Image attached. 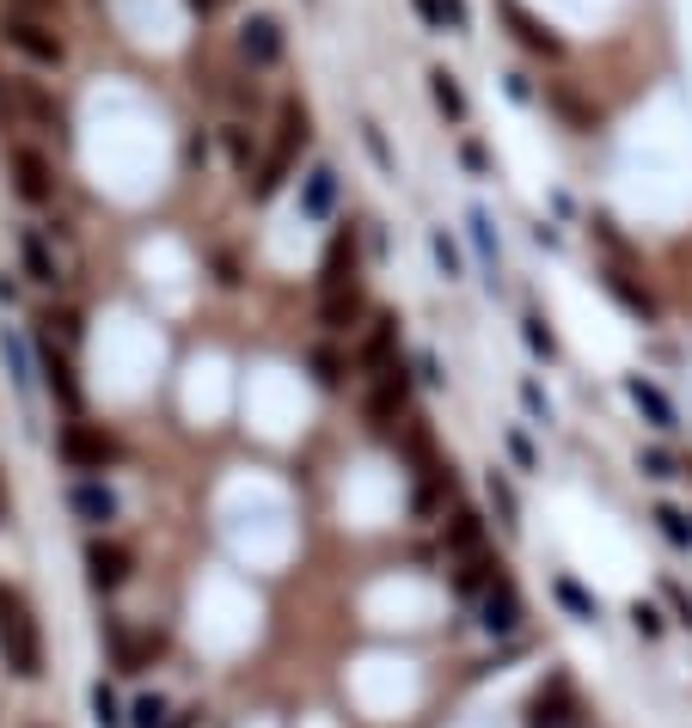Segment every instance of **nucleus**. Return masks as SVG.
I'll return each mask as SVG.
<instances>
[{
	"instance_id": "f257e3e1",
	"label": "nucleus",
	"mask_w": 692,
	"mask_h": 728,
	"mask_svg": "<svg viewBox=\"0 0 692 728\" xmlns=\"http://www.w3.org/2000/svg\"><path fill=\"white\" fill-rule=\"evenodd\" d=\"M313 147V110H306V98H282V110H276V141L264 147V166H258V178H252V197L264 202V197H276L282 184H289V172H294V159Z\"/></svg>"
},
{
	"instance_id": "f03ea898",
	"label": "nucleus",
	"mask_w": 692,
	"mask_h": 728,
	"mask_svg": "<svg viewBox=\"0 0 692 728\" xmlns=\"http://www.w3.org/2000/svg\"><path fill=\"white\" fill-rule=\"evenodd\" d=\"M0 123H7V129L62 135V129H67V110H62V98H55L50 86H43V80L0 74Z\"/></svg>"
},
{
	"instance_id": "7ed1b4c3",
	"label": "nucleus",
	"mask_w": 692,
	"mask_h": 728,
	"mask_svg": "<svg viewBox=\"0 0 692 728\" xmlns=\"http://www.w3.org/2000/svg\"><path fill=\"white\" fill-rule=\"evenodd\" d=\"M0 43L31 67H50L62 74L67 67V38H62V19H38V13H7L0 7Z\"/></svg>"
},
{
	"instance_id": "20e7f679",
	"label": "nucleus",
	"mask_w": 692,
	"mask_h": 728,
	"mask_svg": "<svg viewBox=\"0 0 692 728\" xmlns=\"http://www.w3.org/2000/svg\"><path fill=\"white\" fill-rule=\"evenodd\" d=\"M0 655H7V667H13L19 679L43 674V631L13 588H0Z\"/></svg>"
},
{
	"instance_id": "39448f33",
	"label": "nucleus",
	"mask_w": 692,
	"mask_h": 728,
	"mask_svg": "<svg viewBox=\"0 0 692 728\" xmlns=\"http://www.w3.org/2000/svg\"><path fill=\"white\" fill-rule=\"evenodd\" d=\"M233 55H240V67H252V74H270V67H282V55H289V25H282L276 13H264V7H252V13L233 25Z\"/></svg>"
},
{
	"instance_id": "423d86ee",
	"label": "nucleus",
	"mask_w": 692,
	"mask_h": 728,
	"mask_svg": "<svg viewBox=\"0 0 692 728\" xmlns=\"http://www.w3.org/2000/svg\"><path fill=\"white\" fill-rule=\"evenodd\" d=\"M496 19H503L508 43H515L521 55H533V62H564V55H570V43H564L539 13H533L527 0H496Z\"/></svg>"
},
{
	"instance_id": "0eeeda50",
	"label": "nucleus",
	"mask_w": 692,
	"mask_h": 728,
	"mask_svg": "<svg viewBox=\"0 0 692 728\" xmlns=\"http://www.w3.org/2000/svg\"><path fill=\"white\" fill-rule=\"evenodd\" d=\"M600 245H607V270H600V282H607V294L619 306H626L631 318H643V325H656V313H662V306H656V294L643 288V276L638 270H631V252H626V239H600Z\"/></svg>"
},
{
	"instance_id": "6e6552de",
	"label": "nucleus",
	"mask_w": 692,
	"mask_h": 728,
	"mask_svg": "<svg viewBox=\"0 0 692 728\" xmlns=\"http://www.w3.org/2000/svg\"><path fill=\"white\" fill-rule=\"evenodd\" d=\"M7 178H13V197L19 202H31V209H43V202H55V166H50V154L43 147H31V141H13L7 147Z\"/></svg>"
},
{
	"instance_id": "1a4fd4ad",
	"label": "nucleus",
	"mask_w": 692,
	"mask_h": 728,
	"mask_svg": "<svg viewBox=\"0 0 692 728\" xmlns=\"http://www.w3.org/2000/svg\"><path fill=\"white\" fill-rule=\"evenodd\" d=\"M405 404H411V373H405L399 356H392L387 368L368 373V423L380 429V435H392V423L405 416Z\"/></svg>"
},
{
	"instance_id": "9d476101",
	"label": "nucleus",
	"mask_w": 692,
	"mask_h": 728,
	"mask_svg": "<svg viewBox=\"0 0 692 728\" xmlns=\"http://www.w3.org/2000/svg\"><path fill=\"white\" fill-rule=\"evenodd\" d=\"M55 453H62L74 472H105L123 447H117V435H105V429H93V423H81V416H74V423L55 435Z\"/></svg>"
},
{
	"instance_id": "9b49d317",
	"label": "nucleus",
	"mask_w": 692,
	"mask_h": 728,
	"mask_svg": "<svg viewBox=\"0 0 692 728\" xmlns=\"http://www.w3.org/2000/svg\"><path fill=\"white\" fill-rule=\"evenodd\" d=\"M349 288H361L356 233H332V245H325V264H319V294H349Z\"/></svg>"
},
{
	"instance_id": "f8f14e48",
	"label": "nucleus",
	"mask_w": 692,
	"mask_h": 728,
	"mask_svg": "<svg viewBox=\"0 0 692 728\" xmlns=\"http://www.w3.org/2000/svg\"><path fill=\"white\" fill-rule=\"evenodd\" d=\"M576 698H570V679L564 674H552L546 686L533 692V704H527V728H576Z\"/></svg>"
},
{
	"instance_id": "ddd939ff",
	"label": "nucleus",
	"mask_w": 692,
	"mask_h": 728,
	"mask_svg": "<svg viewBox=\"0 0 692 728\" xmlns=\"http://www.w3.org/2000/svg\"><path fill=\"white\" fill-rule=\"evenodd\" d=\"M38 356H43V380H50V392L62 398V411L81 416V380H74V361L55 349V331H50V325L38 331Z\"/></svg>"
},
{
	"instance_id": "4468645a",
	"label": "nucleus",
	"mask_w": 692,
	"mask_h": 728,
	"mask_svg": "<svg viewBox=\"0 0 692 728\" xmlns=\"http://www.w3.org/2000/svg\"><path fill=\"white\" fill-rule=\"evenodd\" d=\"M86 576H93V588H123L135 576V551L123 539H93L86 545Z\"/></svg>"
},
{
	"instance_id": "2eb2a0df",
	"label": "nucleus",
	"mask_w": 692,
	"mask_h": 728,
	"mask_svg": "<svg viewBox=\"0 0 692 728\" xmlns=\"http://www.w3.org/2000/svg\"><path fill=\"white\" fill-rule=\"evenodd\" d=\"M67 508H74L86 527H111V520H117V490H111L105 477H74V484H67Z\"/></svg>"
},
{
	"instance_id": "dca6fc26",
	"label": "nucleus",
	"mask_w": 692,
	"mask_h": 728,
	"mask_svg": "<svg viewBox=\"0 0 692 728\" xmlns=\"http://www.w3.org/2000/svg\"><path fill=\"white\" fill-rule=\"evenodd\" d=\"M479 600H484V606H479V624L491 636H515L521 631V594H515V582H508V576H496Z\"/></svg>"
},
{
	"instance_id": "f3484780",
	"label": "nucleus",
	"mask_w": 692,
	"mask_h": 728,
	"mask_svg": "<svg viewBox=\"0 0 692 728\" xmlns=\"http://www.w3.org/2000/svg\"><path fill=\"white\" fill-rule=\"evenodd\" d=\"M221 147H227V166H233V172L245 178V190H252L258 166H264V147H258L252 123H245V117H227L221 123Z\"/></svg>"
},
{
	"instance_id": "a211bd4d",
	"label": "nucleus",
	"mask_w": 692,
	"mask_h": 728,
	"mask_svg": "<svg viewBox=\"0 0 692 728\" xmlns=\"http://www.w3.org/2000/svg\"><path fill=\"white\" fill-rule=\"evenodd\" d=\"M626 398L638 404L643 416H650V429H656V435H674V429H680L674 404H668V392H662L656 380H643V373H626Z\"/></svg>"
},
{
	"instance_id": "6ab92c4d",
	"label": "nucleus",
	"mask_w": 692,
	"mask_h": 728,
	"mask_svg": "<svg viewBox=\"0 0 692 728\" xmlns=\"http://www.w3.org/2000/svg\"><path fill=\"white\" fill-rule=\"evenodd\" d=\"M19 264H25V276L43 282V288H55V282H62V257L50 252L43 226H19Z\"/></svg>"
},
{
	"instance_id": "aec40b11",
	"label": "nucleus",
	"mask_w": 692,
	"mask_h": 728,
	"mask_svg": "<svg viewBox=\"0 0 692 728\" xmlns=\"http://www.w3.org/2000/svg\"><path fill=\"white\" fill-rule=\"evenodd\" d=\"M332 209H337V166H313V172L301 178V214L306 221H332Z\"/></svg>"
},
{
	"instance_id": "412c9836",
	"label": "nucleus",
	"mask_w": 692,
	"mask_h": 728,
	"mask_svg": "<svg viewBox=\"0 0 692 728\" xmlns=\"http://www.w3.org/2000/svg\"><path fill=\"white\" fill-rule=\"evenodd\" d=\"M423 80H429V98H436V110L453 123V129H460V123L472 117V98H466V86H460V74H453V67H429Z\"/></svg>"
},
{
	"instance_id": "4be33fe9",
	"label": "nucleus",
	"mask_w": 692,
	"mask_h": 728,
	"mask_svg": "<svg viewBox=\"0 0 692 728\" xmlns=\"http://www.w3.org/2000/svg\"><path fill=\"white\" fill-rule=\"evenodd\" d=\"M392 344H399V318L392 313H374L368 318V337H361V368H387L392 361Z\"/></svg>"
},
{
	"instance_id": "5701e85b",
	"label": "nucleus",
	"mask_w": 692,
	"mask_h": 728,
	"mask_svg": "<svg viewBox=\"0 0 692 728\" xmlns=\"http://www.w3.org/2000/svg\"><path fill=\"white\" fill-rule=\"evenodd\" d=\"M546 105L558 110V117L570 123L576 135H588V129H595V110H588L583 98H576V86H570V80H546Z\"/></svg>"
},
{
	"instance_id": "b1692460",
	"label": "nucleus",
	"mask_w": 692,
	"mask_h": 728,
	"mask_svg": "<svg viewBox=\"0 0 692 728\" xmlns=\"http://www.w3.org/2000/svg\"><path fill=\"white\" fill-rule=\"evenodd\" d=\"M356 318H361V288H349V294H319V325H325L332 337L356 331Z\"/></svg>"
},
{
	"instance_id": "393cba45",
	"label": "nucleus",
	"mask_w": 692,
	"mask_h": 728,
	"mask_svg": "<svg viewBox=\"0 0 692 728\" xmlns=\"http://www.w3.org/2000/svg\"><path fill=\"white\" fill-rule=\"evenodd\" d=\"M484 496H491V508H496V527H503V532H521V496H515V484H508L503 472L484 477Z\"/></svg>"
},
{
	"instance_id": "a878e982",
	"label": "nucleus",
	"mask_w": 692,
	"mask_h": 728,
	"mask_svg": "<svg viewBox=\"0 0 692 728\" xmlns=\"http://www.w3.org/2000/svg\"><path fill=\"white\" fill-rule=\"evenodd\" d=\"M552 594H558V606L570 612V619H583V624H595V619H600V600L588 594L583 582H570V576H558V582H552Z\"/></svg>"
},
{
	"instance_id": "bb28decb",
	"label": "nucleus",
	"mask_w": 692,
	"mask_h": 728,
	"mask_svg": "<svg viewBox=\"0 0 692 728\" xmlns=\"http://www.w3.org/2000/svg\"><path fill=\"white\" fill-rule=\"evenodd\" d=\"M441 490H453V477L441 472V465H423V484H417V496H411V515L429 520L441 508Z\"/></svg>"
},
{
	"instance_id": "cd10ccee",
	"label": "nucleus",
	"mask_w": 692,
	"mask_h": 728,
	"mask_svg": "<svg viewBox=\"0 0 692 728\" xmlns=\"http://www.w3.org/2000/svg\"><path fill=\"white\" fill-rule=\"evenodd\" d=\"M0 349H7V373H13V386L19 392H31V349H25V337H19L13 325H0Z\"/></svg>"
},
{
	"instance_id": "c85d7f7f",
	"label": "nucleus",
	"mask_w": 692,
	"mask_h": 728,
	"mask_svg": "<svg viewBox=\"0 0 692 728\" xmlns=\"http://www.w3.org/2000/svg\"><path fill=\"white\" fill-rule=\"evenodd\" d=\"M466 233H472V245H479V264H484V276H491V288H496V239H491V214L472 209V214H466Z\"/></svg>"
},
{
	"instance_id": "c756f323",
	"label": "nucleus",
	"mask_w": 692,
	"mask_h": 728,
	"mask_svg": "<svg viewBox=\"0 0 692 728\" xmlns=\"http://www.w3.org/2000/svg\"><path fill=\"white\" fill-rule=\"evenodd\" d=\"M448 545H453V551H484V520L466 515V508L448 515Z\"/></svg>"
},
{
	"instance_id": "7c9ffc66",
	"label": "nucleus",
	"mask_w": 692,
	"mask_h": 728,
	"mask_svg": "<svg viewBox=\"0 0 692 728\" xmlns=\"http://www.w3.org/2000/svg\"><path fill=\"white\" fill-rule=\"evenodd\" d=\"M429 252H436V270H441L448 282L466 276V257H460V245L448 239V226H436V233H429Z\"/></svg>"
},
{
	"instance_id": "2f4dec72",
	"label": "nucleus",
	"mask_w": 692,
	"mask_h": 728,
	"mask_svg": "<svg viewBox=\"0 0 692 728\" xmlns=\"http://www.w3.org/2000/svg\"><path fill=\"white\" fill-rule=\"evenodd\" d=\"M306 368H313V380L325 386V392H337V386H344V361H337V349H313V356H306Z\"/></svg>"
},
{
	"instance_id": "473e14b6",
	"label": "nucleus",
	"mask_w": 692,
	"mask_h": 728,
	"mask_svg": "<svg viewBox=\"0 0 692 728\" xmlns=\"http://www.w3.org/2000/svg\"><path fill=\"white\" fill-rule=\"evenodd\" d=\"M521 337H527V349H533V356H558V337H552V325H546V318H539V313H527V318H521Z\"/></svg>"
},
{
	"instance_id": "72a5a7b5",
	"label": "nucleus",
	"mask_w": 692,
	"mask_h": 728,
	"mask_svg": "<svg viewBox=\"0 0 692 728\" xmlns=\"http://www.w3.org/2000/svg\"><path fill=\"white\" fill-rule=\"evenodd\" d=\"M93 722L98 728H123V722H129V716H123V704H117V692H111L105 679L93 686Z\"/></svg>"
},
{
	"instance_id": "f704fd0d",
	"label": "nucleus",
	"mask_w": 692,
	"mask_h": 728,
	"mask_svg": "<svg viewBox=\"0 0 692 728\" xmlns=\"http://www.w3.org/2000/svg\"><path fill=\"white\" fill-rule=\"evenodd\" d=\"M656 527H662V532H668V539H674V545H680V551H686V545H692V520H686V515H680V508H674V503H656Z\"/></svg>"
},
{
	"instance_id": "c9c22d12",
	"label": "nucleus",
	"mask_w": 692,
	"mask_h": 728,
	"mask_svg": "<svg viewBox=\"0 0 692 728\" xmlns=\"http://www.w3.org/2000/svg\"><path fill=\"white\" fill-rule=\"evenodd\" d=\"M361 147L374 154V166H380V172H399V159H392V147H387V135H380V123H361Z\"/></svg>"
},
{
	"instance_id": "e433bc0d",
	"label": "nucleus",
	"mask_w": 692,
	"mask_h": 728,
	"mask_svg": "<svg viewBox=\"0 0 692 728\" xmlns=\"http://www.w3.org/2000/svg\"><path fill=\"white\" fill-rule=\"evenodd\" d=\"M129 722L135 728H166V698H160V692H154V698H135Z\"/></svg>"
},
{
	"instance_id": "4c0bfd02",
	"label": "nucleus",
	"mask_w": 692,
	"mask_h": 728,
	"mask_svg": "<svg viewBox=\"0 0 692 728\" xmlns=\"http://www.w3.org/2000/svg\"><path fill=\"white\" fill-rule=\"evenodd\" d=\"M411 13L423 19L429 38H448V7H441V0H411Z\"/></svg>"
},
{
	"instance_id": "58836bf2",
	"label": "nucleus",
	"mask_w": 692,
	"mask_h": 728,
	"mask_svg": "<svg viewBox=\"0 0 692 728\" xmlns=\"http://www.w3.org/2000/svg\"><path fill=\"white\" fill-rule=\"evenodd\" d=\"M638 465H643V472H650V477H680L674 453H662V447H643V453H638Z\"/></svg>"
},
{
	"instance_id": "ea45409f",
	"label": "nucleus",
	"mask_w": 692,
	"mask_h": 728,
	"mask_svg": "<svg viewBox=\"0 0 692 728\" xmlns=\"http://www.w3.org/2000/svg\"><path fill=\"white\" fill-rule=\"evenodd\" d=\"M7 13H38V19H62L67 0H7Z\"/></svg>"
},
{
	"instance_id": "a19ab883",
	"label": "nucleus",
	"mask_w": 692,
	"mask_h": 728,
	"mask_svg": "<svg viewBox=\"0 0 692 728\" xmlns=\"http://www.w3.org/2000/svg\"><path fill=\"white\" fill-rule=\"evenodd\" d=\"M460 166H466L472 178H484V172H491V154H484V147L466 135V141H460Z\"/></svg>"
},
{
	"instance_id": "79ce46f5",
	"label": "nucleus",
	"mask_w": 692,
	"mask_h": 728,
	"mask_svg": "<svg viewBox=\"0 0 692 728\" xmlns=\"http://www.w3.org/2000/svg\"><path fill=\"white\" fill-rule=\"evenodd\" d=\"M441 7H448V38H466L472 31V7L466 0H441Z\"/></svg>"
},
{
	"instance_id": "37998d69",
	"label": "nucleus",
	"mask_w": 692,
	"mask_h": 728,
	"mask_svg": "<svg viewBox=\"0 0 692 728\" xmlns=\"http://www.w3.org/2000/svg\"><path fill=\"white\" fill-rule=\"evenodd\" d=\"M631 624H638L643 636H662V612H656L650 600H638V606H631Z\"/></svg>"
},
{
	"instance_id": "c03bdc74",
	"label": "nucleus",
	"mask_w": 692,
	"mask_h": 728,
	"mask_svg": "<svg viewBox=\"0 0 692 728\" xmlns=\"http://www.w3.org/2000/svg\"><path fill=\"white\" fill-rule=\"evenodd\" d=\"M521 404H527V411L539 416V423H552V404H546V392H539L533 380H521Z\"/></svg>"
},
{
	"instance_id": "a18cd8bd",
	"label": "nucleus",
	"mask_w": 692,
	"mask_h": 728,
	"mask_svg": "<svg viewBox=\"0 0 692 728\" xmlns=\"http://www.w3.org/2000/svg\"><path fill=\"white\" fill-rule=\"evenodd\" d=\"M508 453H515V465H521V472H533V441L521 435V429H508Z\"/></svg>"
},
{
	"instance_id": "49530a36",
	"label": "nucleus",
	"mask_w": 692,
	"mask_h": 728,
	"mask_svg": "<svg viewBox=\"0 0 692 728\" xmlns=\"http://www.w3.org/2000/svg\"><path fill=\"white\" fill-rule=\"evenodd\" d=\"M662 594H668V606L680 612V624H686V631H692V594H686V588H674V582H668Z\"/></svg>"
},
{
	"instance_id": "de8ad7c7",
	"label": "nucleus",
	"mask_w": 692,
	"mask_h": 728,
	"mask_svg": "<svg viewBox=\"0 0 692 728\" xmlns=\"http://www.w3.org/2000/svg\"><path fill=\"white\" fill-rule=\"evenodd\" d=\"M503 80H508V98H515V105H533V86H527L521 67H515V74H503Z\"/></svg>"
},
{
	"instance_id": "09e8293b",
	"label": "nucleus",
	"mask_w": 692,
	"mask_h": 728,
	"mask_svg": "<svg viewBox=\"0 0 692 728\" xmlns=\"http://www.w3.org/2000/svg\"><path fill=\"white\" fill-rule=\"evenodd\" d=\"M417 373H423L429 386H441V380H448V373H441V361H436V356H417Z\"/></svg>"
},
{
	"instance_id": "8fccbe9b",
	"label": "nucleus",
	"mask_w": 692,
	"mask_h": 728,
	"mask_svg": "<svg viewBox=\"0 0 692 728\" xmlns=\"http://www.w3.org/2000/svg\"><path fill=\"white\" fill-rule=\"evenodd\" d=\"M185 7H190V13H197V19H214V13H221V7H227V0H185Z\"/></svg>"
},
{
	"instance_id": "3c124183",
	"label": "nucleus",
	"mask_w": 692,
	"mask_h": 728,
	"mask_svg": "<svg viewBox=\"0 0 692 728\" xmlns=\"http://www.w3.org/2000/svg\"><path fill=\"white\" fill-rule=\"evenodd\" d=\"M197 716H202V710H178V716H166V728H190Z\"/></svg>"
},
{
	"instance_id": "603ef678",
	"label": "nucleus",
	"mask_w": 692,
	"mask_h": 728,
	"mask_svg": "<svg viewBox=\"0 0 692 728\" xmlns=\"http://www.w3.org/2000/svg\"><path fill=\"white\" fill-rule=\"evenodd\" d=\"M0 300H7V306L19 300V288H13V282H7V276H0Z\"/></svg>"
},
{
	"instance_id": "864d4df0",
	"label": "nucleus",
	"mask_w": 692,
	"mask_h": 728,
	"mask_svg": "<svg viewBox=\"0 0 692 728\" xmlns=\"http://www.w3.org/2000/svg\"><path fill=\"white\" fill-rule=\"evenodd\" d=\"M0 520H7V496H0Z\"/></svg>"
}]
</instances>
